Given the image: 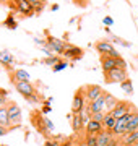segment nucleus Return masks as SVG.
Wrapping results in <instances>:
<instances>
[{
	"instance_id": "1",
	"label": "nucleus",
	"mask_w": 138,
	"mask_h": 146,
	"mask_svg": "<svg viewBox=\"0 0 138 146\" xmlns=\"http://www.w3.org/2000/svg\"><path fill=\"white\" fill-rule=\"evenodd\" d=\"M31 123L36 128L37 133L44 135L46 138H49L50 136V131H54V123L49 119H46L39 109H34L31 112Z\"/></svg>"
},
{
	"instance_id": "2",
	"label": "nucleus",
	"mask_w": 138,
	"mask_h": 146,
	"mask_svg": "<svg viewBox=\"0 0 138 146\" xmlns=\"http://www.w3.org/2000/svg\"><path fill=\"white\" fill-rule=\"evenodd\" d=\"M15 88H16V91L21 94L26 101H29V102H37V101H39L37 91H36V88L33 86L31 81H21V83H16Z\"/></svg>"
},
{
	"instance_id": "3",
	"label": "nucleus",
	"mask_w": 138,
	"mask_h": 146,
	"mask_svg": "<svg viewBox=\"0 0 138 146\" xmlns=\"http://www.w3.org/2000/svg\"><path fill=\"white\" fill-rule=\"evenodd\" d=\"M7 109H8V119H10V128L15 130V128H20L21 127V109L20 106L13 102V101H8L7 104Z\"/></svg>"
},
{
	"instance_id": "4",
	"label": "nucleus",
	"mask_w": 138,
	"mask_h": 146,
	"mask_svg": "<svg viewBox=\"0 0 138 146\" xmlns=\"http://www.w3.org/2000/svg\"><path fill=\"white\" fill-rule=\"evenodd\" d=\"M128 78L127 75V70L125 68H114L111 72L104 73V80H106V83H122L125 80Z\"/></svg>"
},
{
	"instance_id": "5",
	"label": "nucleus",
	"mask_w": 138,
	"mask_h": 146,
	"mask_svg": "<svg viewBox=\"0 0 138 146\" xmlns=\"http://www.w3.org/2000/svg\"><path fill=\"white\" fill-rule=\"evenodd\" d=\"M94 47H96V50L101 54V55H111V57H114V58H120V57H122V55L114 49V46H112L109 41H106V39L98 41L94 44Z\"/></svg>"
},
{
	"instance_id": "6",
	"label": "nucleus",
	"mask_w": 138,
	"mask_h": 146,
	"mask_svg": "<svg viewBox=\"0 0 138 146\" xmlns=\"http://www.w3.org/2000/svg\"><path fill=\"white\" fill-rule=\"evenodd\" d=\"M86 107V98H85V88L76 89V93L72 101V114H78Z\"/></svg>"
},
{
	"instance_id": "7",
	"label": "nucleus",
	"mask_w": 138,
	"mask_h": 146,
	"mask_svg": "<svg viewBox=\"0 0 138 146\" xmlns=\"http://www.w3.org/2000/svg\"><path fill=\"white\" fill-rule=\"evenodd\" d=\"M133 107H135V106L130 104L128 101H119V104H117L115 107H114V109L111 110V114L114 115V117H115L117 120H119V119H122L123 115H127L128 112H132Z\"/></svg>"
},
{
	"instance_id": "8",
	"label": "nucleus",
	"mask_w": 138,
	"mask_h": 146,
	"mask_svg": "<svg viewBox=\"0 0 138 146\" xmlns=\"http://www.w3.org/2000/svg\"><path fill=\"white\" fill-rule=\"evenodd\" d=\"M47 47L52 50V52H57V54H62V55H64L65 49L68 47V44H67L65 41H60V39H57V37L50 36V34L47 33Z\"/></svg>"
},
{
	"instance_id": "9",
	"label": "nucleus",
	"mask_w": 138,
	"mask_h": 146,
	"mask_svg": "<svg viewBox=\"0 0 138 146\" xmlns=\"http://www.w3.org/2000/svg\"><path fill=\"white\" fill-rule=\"evenodd\" d=\"M86 110L90 112L91 115L96 114V112H107L106 109V98H104V93H102L101 98H98L93 102H86Z\"/></svg>"
},
{
	"instance_id": "10",
	"label": "nucleus",
	"mask_w": 138,
	"mask_h": 146,
	"mask_svg": "<svg viewBox=\"0 0 138 146\" xmlns=\"http://www.w3.org/2000/svg\"><path fill=\"white\" fill-rule=\"evenodd\" d=\"M85 88V98H86V102H93L96 101L98 98H101L102 96V88L101 86H98V84H86L83 86Z\"/></svg>"
},
{
	"instance_id": "11",
	"label": "nucleus",
	"mask_w": 138,
	"mask_h": 146,
	"mask_svg": "<svg viewBox=\"0 0 138 146\" xmlns=\"http://www.w3.org/2000/svg\"><path fill=\"white\" fill-rule=\"evenodd\" d=\"M13 2H15V5H16V13H21L26 18L34 15V8H33V5L28 0H13Z\"/></svg>"
},
{
	"instance_id": "12",
	"label": "nucleus",
	"mask_w": 138,
	"mask_h": 146,
	"mask_svg": "<svg viewBox=\"0 0 138 146\" xmlns=\"http://www.w3.org/2000/svg\"><path fill=\"white\" fill-rule=\"evenodd\" d=\"M83 49L78 46H72V44H68V47L65 49V58H68V60H72V62H76V60H80L81 57H83Z\"/></svg>"
},
{
	"instance_id": "13",
	"label": "nucleus",
	"mask_w": 138,
	"mask_h": 146,
	"mask_svg": "<svg viewBox=\"0 0 138 146\" xmlns=\"http://www.w3.org/2000/svg\"><path fill=\"white\" fill-rule=\"evenodd\" d=\"M99 60H101L102 73H107V72H111V70L119 67V58H114V57H111V55H101Z\"/></svg>"
},
{
	"instance_id": "14",
	"label": "nucleus",
	"mask_w": 138,
	"mask_h": 146,
	"mask_svg": "<svg viewBox=\"0 0 138 146\" xmlns=\"http://www.w3.org/2000/svg\"><path fill=\"white\" fill-rule=\"evenodd\" d=\"M8 76H10V81L13 84L21 83V81H29V75H28L26 70H21V68H15L8 72Z\"/></svg>"
},
{
	"instance_id": "15",
	"label": "nucleus",
	"mask_w": 138,
	"mask_h": 146,
	"mask_svg": "<svg viewBox=\"0 0 138 146\" xmlns=\"http://www.w3.org/2000/svg\"><path fill=\"white\" fill-rule=\"evenodd\" d=\"M104 130V127H102L101 122H98V120H93L91 119L88 123L85 125V131H86V136H96L98 133H101V131Z\"/></svg>"
},
{
	"instance_id": "16",
	"label": "nucleus",
	"mask_w": 138,
	"mask_h": 146,
	"mask_svg": "<svg viewBox=\"0 0 138 146\" xmlns=\"http://www.w3.org/2000/svg\"><path fill=\"white\" fill-rule=\"evenodd\" d=\"M0 65H3L7 72H11V67L15 65V57L10 55L8 52H5V50L0 52Z\"/></svg>"
},
{
	"instance_id": "17",
	"label": "nucleus",
	"mask_w": 138,
	"mask_h": 146,
	"mask_svg": "<svg viewBox=\"0 0 138 146\" xmlns=\"http://www.w3.org/2000/svg\"><path fill=\"white\" fill-rule=\"evenodd\" d=\"M83 127H85V120L81 117V112L72 114V128H73L75 133H80V131L83 130Z\"/></svg>"
},
{
	"instance_id": "18",
	"label": "nucleus",
	"mask_w": 138,
	"mask_h": 146,
	"mask_svg": "<svg viewBox=\"0 0 138 146\" xmlns=\"http://www.w3.org/2000/svg\"><path fill=\"white\" fill-rule=\"evenodd\" d=\"M112 140V133L109 130H102L101 133L96 135V145L98 146H107Z\"/></svg>"
},
{
	"instance_id": "19",
	"label": "nucleus",
	"mask_w": 138,
	"mask_h": 146,
	"mask_svg": "<svg viewBox=\"0 0 138 146\" xmlns=\"http://www.w3.org/2000/svg\"><path fill=\"white\" fill-rule=\"evenodd\" d=\"M137 130H138V109H135L132 114V119H130V122L127 125V133H132V131H137Z\"/></svg>"
},
{
	"instance_id": "20",
	"label": "nucleus",
	"mask_w": 138,
	"mask_h": 146,
	"mask_svg": "<svg viewBox=\"0 0 138 146\" xmlns=\"http://www.w3.org/2000/svg\"><path fill=\"white\" fill-rule=\"evenodd\" d=\"M115 122H117L115 117H114L111 112H106V117H104V120H102V127H104V130L111 131L112 128H114V125H115Z\"/></svg>"
},
{
	"instance_id": "21",
	"label": "nucleus",
	"mask_w": 138,
	"mask_h": 146,
	"mask_svg": "<svg viewBox=\"0 0 138 146\" xmlns=\"http://www.w3.org/2000/svg\"><path fill=\"white\" fill-rule=\"evenodd\" d=\"M137 141H138V130L137 131H132V133H127V135H123V136H120V143H125V145L133 146Z\"/></svg>"
},
{
	"instance_id": "22",
	"label": "nucleus",
	"mask_w": 138,
	"mask_h": 146,
	"mask_svg": "<svg viewBox=\"0 0 138 146\" xmlns=\"http://www.w3.org/2000/svg\"><path fill=\"white\" fill-rule=\"evenodd\" d=\"M0 125L10 128V119H8V109H7V106L5 107H0Z\"/></svg>"
},
{
	"instance_id": "23",
	"label": "nucleus",
	"mask_w": 138,
	"mask_h": 146,
	"mask_svg": "<svg viewBox=\"0 0 138 146\" xmlns=\"http://www.w3.org/2000/svg\"><path fill=\"white\" fill-rule=\"evenodd\" d=\"M104 98H106V109H107V112H111V110L119 104V101H117L111 93H106V91H104Z\"/></svg>"
},
{
	"instance_id": "24",
	"label": "nucleus",
	"mask_w": 138,
	"mask_h": 146,
	"mask_svg": "<svg viewBox=\"0 0 138 146\" xmlns=\"http://www.w3.org/2000/svg\"><path fill=\"white\" fill-rule=\"evenodd\" d=\"M3 25H5L8 29H16L18 23H16V20H15V13H13V11H10V13H8V16H7L5 21H3Z\"/></svg>"
},
{
	"instance_id": "25",
	"label": "nucleus",
	"mask_w": 138,
	"mask_h": 146,
	"mask_svg": "<svg viewBox=\"0 0 138 146\" xmlns=\"http://www.w3.org/2000/svg\"><path fill=\"white\" fill-rule=\"evenodd\" d=\"M29 3L33 5V8H34V13H41V11L44 10V7H46V0H28Z\"/></svg>"
},
{
	"instance_id": "26",
	"label": "nucleus",
	"mask_w": 138,
	"mask_h": 146,
	"mask_svg": "<svg viewBox=\"0 0 138 146\" xmlns=\"http://www.w3.org/2000/svg\"><path fill=\"white\" fill-rule=\"evenodd\" d=\"M8 104V91L0 88V107H5Z\"/></svg>"
},
{
	"instance_id": "27",
	"label": "nucleus",
	"mask_w": 138,
	"mask_h": 146,
	"mask_svg": "<svg viewBox=\"0 0 138 146\" xmlns=\"http://www.w3.org/2000/svg\"><path fill=\"white\" fill-rule=\"evenodd\" d=\"M120 88H122L127 94H133V86H132V81H130V78H127L125 81H122V83H120Z\"/></svg>"
},
{
	"instance_id": "28",
	"label": "nucleus",
	"mask_w": 138,
	"mask_h": 146,
	"mask_svg": "<svg viewBox=\"0 0 138 146\" xmlns=\"http://www.w3.org/2000/svg\"><path fill=\"white\" fill-rule=\"evenodd\" d=\"M67 67H68V62H67V60H60L58 63H55L52 67V72H62V70H65Z\"/></svg>"
},
{
	"instance_id": "29",
	"label": "nucleus",
	"mask_w": 138,
	"mask_h": 146,
	"mask_svg": "<svg viewBox=\"0 0 138 146\" xmlns=\"http://www.w3.org/2000/svg\"><path fill=\"white\" fill-rule=\"evenodd\" d=\"M60 60H62L60 57H52V55H49L47 58H44V60H42V63H46V65H50V67H54V65H55V63H58Z\"/></svg>"
},
{
	"instance_id": "30",
	"label": "nucleus",
	"mask_w": 138,
	"mask_h": 146,
	"mask_svg": "<svg viewBox=\"0 0 138 146\" xmlns=\"http://www.w3.org/2000/svg\"><path fill=\"white\" fill-rule=\"evenodd\" d=\"M104 117H106V112H96V114L91 115L93 120H98V122H101V123H102V120H104Z\"/></svg>"
},
{
	"instance_id": "31",
	"label": "nucleus",
	"mask_w": 138,
	"mask_h": 146,
	"mask_svg": "<svg viewBox=\"0 0 138 146\" xmlns=\"http://www.w3.org/2000/svg\"><path fill=\"white\" fill-rule=\"evenodd\" d=\"M86 146H98L96 145V136H86Z\"/></svg>"
},
{
	"instance_id": "32",
	"label": "nucleus",
	"mask_w": 138,
	"mask_h": 146,
	"mask_svg": "<svg viewBox=\"0 0 138 146\" xmlns=\"http://www.w3.org/2000/svg\"><path fill=\"white\" fill-rule=\"evenodd\" d=\"M114 41H115V42H119V44H122V46H125V47H130V44H128L127 41H123V39H119V37H114Z\"/></svg>"
},
{
	"instance_id": "33",
	"label": "nucleus",
	"mask_w": 138,
	"mask_h": 146,
	"mask_svg": "<svg viewBox=\"0 0 138 146\" xmlns=\"http://www.w3.org/2000/svg\"><path fill=\"white\" fill-rule=\"evenodd\" d=\"M8 131H10V128H7V127H2V125H0V136H5Z\"/></svg>"
},
{
	"instance_id": "34",
	"label": "nucleus",
	"mask_w": 138,
	"mask_h": 146,
	"mask_svg": "<svg viewBox=\"0 0 138 146\" xmlns=\"http://www.w3.org/2000/svg\"><path fill=\"white\" fill-rule=\"evenodd\" d=\"M46 146H60V143H57L54 140H46Z\"/></svg>"
},
{
	"instance_id": "35",
	"label": "nucleus",
	"mask_w": 138,
	"mask_h": 146,
	"mask_svg": "<svg viewBox=\"0 0 138 146\" xmlns=\"http://www.w3.org/2000/svg\"><path fill=\"white\" fill-rule=\"evenodd\" d=\"M42 114H47V112H50V106H49V102H46L44 104V107H42V110H41Z\"/></svg>"
},
{
	"instance_id": "36",
	"label": "nucleus",
	"mask_w": 138,
	"mask_h": 146,
	"mask_svg": "<svg viewBox=\"0 0 138 146\" xmlns=\"http://www.w3.org/2000/svg\"><path fill=\"white\" fill-rule=\"evenodd\" d=\"M75 5H80V7H86V0H73Z\"/></svg>"
},
{
	"instance_id": "37",
	"label": "nucleus",
	"mask_w": 138,
	"mask_h": 146,
	"mask_svg": "<svg viewBox=\"0 0 138 146\" xmlns=\"http://www.w3.org/2000/svg\"><path fill=\"white\" fill-rule=\"evenodd\" d=\"M104 23H106L107 26H111V25H112V18H109V16H106V18H104Z\"/></svg>"
},
{
	"instance_id": "38",
	"label": "nucleus",
	"mask_w": 138,
	"mask_h": 146,
	"mask_svg": "<svg viewBox=\"0 0 138 146\" xmlns=\"http://www.w3.org/2000/svg\"><path fill=\"white\" fill-rule=\"evenodd\" d=\"M0 2H2V3H10L11 0H0Z\"/></svg>"
},
{
	"instance_id": "39",
	"label": "nucleus",
	"mask_w": 138,
	"mask_h": 146,
	"mask_svg": "<svg viewBox=\"0 0 138 146\" xmlns=\"http://www.w3.org/2000/svg\"><path fill=\"white\" fill-rule=\"evenodd\" d=\"M60 146H70V145H68V143H67V145H65V143H64V145H60Z\"/></svg>"
},
{
	"instance_id": "40",
	"label": "nucleus",
	"mask_w": 138,
	"mask_h": 146,
	"mask_svg": "<svg viewBox=\"0 0 138 146\" xmlns=\"http://www.w3.org/2000/svg\"><path fill=\"white\" fill-rule=\"evenodd\" d=\"M133 146H138V141H137V143H135V145H133Z\"/></svg>"
},
{
	"instance_id": "41",
	"label": "nucleus",
	"mask_w": 138,
	"mask_h": 146,
	"mask_svg": "<svg viewBox=\"0 0 138 146\" xmlns=\"http://www.w3.org/2000/svg\"><path fill=\"white\" fill-rule=\"evenodd\" d=\"M2 146H8V145H2Z\"/></svg>"
}]
</instances>
